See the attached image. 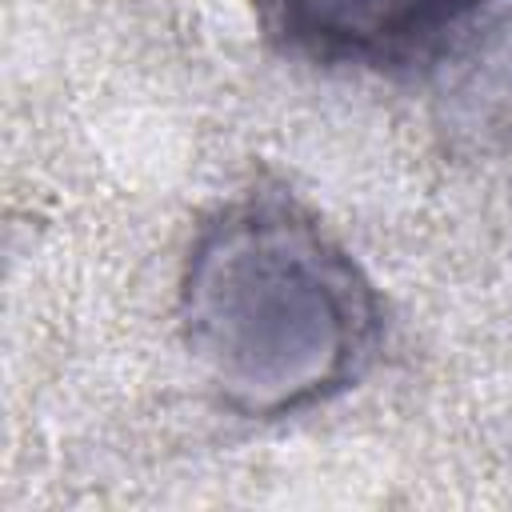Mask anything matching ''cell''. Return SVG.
<instances>
[{
  "mask_svg": "<svg viewBox=\"0 0 512 512\" xmlns=\"http://www.w3.org/2000/svg\"><path fill=\"white\" fill-rule=\"evenodd\" d=\"M176 316L216 400L248 420L336 400L384 344L372 276L284 192H244L196 228Z\"/></svg>",
  "mask_w": 512,
  "mask_h": 512,
  "instance_id": "6da1fadb",
  "label": "cell"
},
{
  "mask_svg": "<svg viewBox=\"0 0 512 512\" xmlns=\"http://www.w3.org/2000/svg\"><path fill=\"white\" fill-rule=\"evenodd\" d=\"M492 0H252L264 36L320 68H412Z\"/></svg>",
  "mask_w": 512,
  "mask_h": 512,
  "instance_id": "7a4b0ae2",
  "label": "cell"
}]
</instances>
